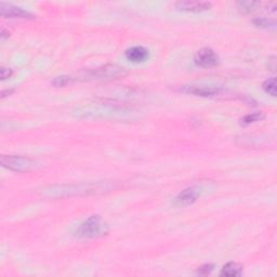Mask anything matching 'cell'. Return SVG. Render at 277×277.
Masks as SVG:
<instances>
[{
  "label": "cell",
  "mask_w": 277,
  "mask_h": 277,
  "mask_svg": "<svg viewBox=\"0 0 277 277\" xmlns=\"http://www.w3.org/2000/svg\"><path fill=\"white\" fill-rule=\"evenodd\" d=\"M107 232L106 224L100 216H92L79 225L76 235L80 238H94L105 234Z\"/></svg>",
  "instance_id": "cell-1"
},
{
  "label": "cell",
  "mask_w": 277,
  "mask_h": 277,
  "mask_svg": "<svg viewBox=\"0 0 277 277\" xmlns=\"http://www.w3.org/2000/svg\"><path fill=\"white\" fill-rule=\"evenodd\" d=\"M1 165L15 172H24L35 167V161L31 158L18 155H2Z\"/></svg>",
  "instance_id": "cell-2"
},
{
  "label": "cell",
  "mask_w": 277,
  "mask_h": 277,
  "mask_svg": "<svg viewBox=\"0 0 277 277\" xmlns=\"http://www.w3.org/2000/svg\"><path fill=\"white\" fill-rule=\"evenodd\" d=\"M123 69L117 65H105L98 67V69L90 70L83 78L92 79V80H107V79H115L119 76H122Z\"/></svg>",
  "instance_id": "cell-3"
},
{
  "label": "cell",
  "mask_w": 277,
  "mask_h": 277,
  "mask_svg": "<svg viewBox=\"0 0 277 277\" xmlns=\"http://www.w3.org/2000/svg\"><path fill=\"white\" fill-rule=\"evenodd\" d=\"M195 63L203 69H211L219 64V56L210 48H201L195 54Z\"/></svg>",
  "instance_id": "cell-4"
},
{
  "label": "cell",
  "mask_w": 277,
  "mask_h": 277,
  "mask_svg": "<svg viewBox=\"0 0 277 277\" xmlns=\"http://www.w3.org/2000/svg\"><path fill=\"white\" fill-rule=\"evenodd\" d=\"M0 14L2 18L7 19H22V20H33L34 16L31 12L23 10L20 7H16L11 3L1 2L0 3Z\"/></svg>",
  "instance_id": "cell-5"
},
{
  "label": "cell",
  "mask_w": 277,
  "mask_h": 277,
  "mask_svg": "<svg viewBox=\"0 0 277 277\" xmlns=\"http://www.w3.org/2000/svg\"><path fill=\"white\" fill-rule=\"evenodd\" d=\"M200 195V190L196 186H192V188H188L183 190L182 192L177 195L174 198V202L179 207H188L193 205V203L197 200Z\"/></svg>",
  "instance_id": "cell-6"
},
{
  "label": "cell",
  "mask_w": 277,
  "mask_h": 277,
  "mask_svg": "<svg viewBox=\"0 0 277 277\" xmlns=\"http://www.w3.org/2000/svg\"><path fill=\"white\" fill-rule=\"evenodd\" d=\"M176 7L181 11L198 13L210 10L212 3L208 1H180L176 3Z\"/></svg>",
  "instance_id": "cell-7"
},
{
  "label": "cell",
  "mask_w": 277,
  "mask_h": 277,
  "mask_svg": "<svg viewBox=\"0 0 277 277\" xmlns=\"http://www.w3.org/2000/svg\"><path fill=\"white\" fill-rule=\"evenodd\" d=\"M181 91L198 95V97H217L221 93V90L219 88L206 86H183L181 88Z\"/></svg>",
  "instance_id": "cell-8"
},
{
  "label": "cell",
  "mask_w": 277,
  "mask_h": 277,
  "mask_svg": "<svg viewBox=\"0 0 277 277\" xmlns=\"http://www.w3.org/2000/svg\"><path fill=\"white\" fill-rule=\"evenodd\" d=\"M126 58L132 63H141L149 58V51L143 47L135 46L126 51Z\"/></svg>",
  "instance_id": "cell-9"
},
{
  "label": "cell",
  "mask_w": 277,
  "mask_h": 277,
  "mask_svg": "<svg viewBox=\"0 0 277 277\" xmlns=\"http://www.w3.org/2000/svg\"><path fill=\"white\" fill-rule=\"evenodd\" d=\"M241 273H242V267L240 264L235 262H230L224 265L220 275L225 277H236V276H240Z\"/></svg>",
  "instance_id": "cell-10"
},
{
  "label": "cell",
  "mask_w": 277,
  "mask_h": 277,
  "mask_svg": "<svg viewBox=\"0 0 277 277\" xmlns=\"http://www.w3.org/2000/svg\"><path fill=\"white\" fill-rule=\"evenodd\" d=\"M259 5H261V3L257 1H239L237 3V7L242 13L253 12L254 10H257Z\"/></svg>",
  "instance_id": "cell-11"
},
{
  "label": "cell",
  "mask_w": 277,
  "mask_h": 277,
  "mask_svg": "<svg viewBox=\"0 0 277 277\" xmlns=\"http://www.w3.org/2000/svg\"><path fill=\"white\" fill-rule=\"evenodd\" d=\"M253 24L256 25L257 27L265 28V30L275 31V28H276V23L274 21H271V20L265 19V18H258L256 20H253Z\"/></svg>",
  "instance_id": "cell-12"
},
{
  "label": "cell",
  "mask_w": 277,
  "mask_h": 277,
  "mask_svg": "<svg viewBox=\"0 0 277 277\" xmlns=\"http://www.w3.org/2000/svg\"><path fill=\"white\" fill-rule=\"evenodd\" d=\"M262 88L268 94L272 95V97H276V79L274 77L269 78L268 80H265L263 82Z\"/></svg>",
  "instance_id": "cell-13"
},
{
  "label": "cell",
  "mask_w": 277,
  "mask_h": 277,
  "mask_svg": "<svg viewBox=\"0 0 277 277\" xmlns=\"http://www.w3.org/2000/svg\"><path fill=\"white\" fill-rule=\"evenodd\" d=\"M75 78L72 76H60L55 77L52 81V84L55 87H65L67 84H71L74 82Z\"/></svg>",
  "instance_id": "cell-14"
},
{
  "label": "cell",
  "mask_w": 277,
  "mask_h": 277,
  "mask_svg": "<svg viewBox=\"0 0 277 277\" xmlns=\"http://www.w3.org/2000/svg\"><path fill=\"white\" fill-rule=\"evenodd\" d=\"M264 116L261 114V113H253V114L247 115L241 119V123L242 125H250V123L260 121L261 119H263Z\"/></svg>",
  "instance_id": "cell-15"
},
{
  "label": "cell",
  "mask_w": 277,
  "mask_h": 277,
  "mask_svg": "<svg viewBox=\"0 0 277 277\" xmlns=\"http://www.w3.org/2000/svg\"><path fill=\"white\" fill-rule=\"evenodd\" d=\"M213 271V265L212 264H203L201 265L200 268H198L197 270V274L198 275H202V276H206L209 275Z\"/></svg>",
  "instance_id": "cell-16"
},
{
  "label": "cell",
  "mask_w": 277,
  "mask_h": 277,
  "mask_svg": "<svg viewBox=\"0 0 277 277\" xmlns=\"http://www.w3.org/2000/svg\"><path fill=\"white\" fill-rule=\"evenodd\" d=\"M12 76V70L8 69V67H1L0 70V77H1V80H5V79L10 78Z\"/></svg>",
  "instance_id": "cell-17"
}]
</instances>
